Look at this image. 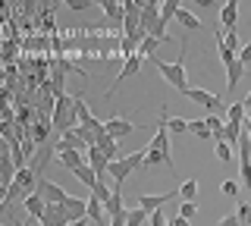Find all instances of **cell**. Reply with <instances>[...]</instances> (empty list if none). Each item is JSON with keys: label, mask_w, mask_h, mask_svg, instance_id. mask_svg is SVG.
Segmentation results:
<instances>
[{"label": "cell", "mask_w": 251, "mask_h": 226, "mask_svg": "<svg viewBox=\"0 0 251 226\" xmlns=\"http://www.w3.org/2000/svg\"><path fill=\"white\" fill-rule=\"evenodd\" d=\"M50 126L57 129V132H73L78 126V120H75V98H69V95H60V98H53V116H50Z\"/></svg>", "instance_id": "6da1fadb"}, {"label": "cell", "mask_w": 251, "mask_h": 226, "mask_svg": "<svg viewBox=\"0 0 251 226\" xmlns=\"http://www.w3.org/2000/svg\"><path fill=\"white\" fill-rule=\"evenodd\" d=\"M154 63H157V69H160V75L167 79V85H170V88H176L179 95L192 88V85H188V75H185V57H179L176 63H170V60H160V57H154Z\"/></svg>", "instance_id": "7a4b0ae2"}, {"label": "cell", "mask_w": 251, "mask_h": 226, "mask_svg": "<svg viewBox=\"0 0 251 226\" xmlns=\"http://www.w3.org/2000/svg\"><path fill=\"white\" fill-rule=\"evenodd\" d=\"M182 95H185L188 100H195V104H198L201 110L217 113V116H223V120H226V110H229V107L223 104V98L210 95V91H204V88H188V91H182Z\"/></svg>", "instance_id": "3957f363"}, {"label": "cell", "mask_w": 251, "mask_h": 226, "mask_svg": "<svg viewBox=\"0 0 251 226\" xmlns=\"http://www.w3.org/2000/svg\"><path fill=\"white\" fill-rule=\"evenodd\" d=\"M38 195L47 201V204H63V201L69 198V192L63 189V185H57V182H50L47 176H38Z\"/></svg>", "instance_id": "277c9868"}, {"label": "cell", "mask_w": 251, "mask_h": 226, "mask_svg": "<svg viewBox=\"0 0 251 226\" xmlns=\"http://www.w3.org/2000/svg\"><path fill=\"white\" fill-rule=\"evenodd\" d=\"M176 195H179V189L163 192V195H145V192H141V195H138V207H145L148 214H154V210H163L170 201H176Z\"/></svg>", "instance_id": "5b68a950"}, {"label": "cell", "mask_w": 251, "mask_h": 226, "mask_svg": "<svg viewBox=\"0 0 251 226\" xmlns=\"http://www.w3.org/2000/svg\"><path fill=\"white\" fill-rule=\"evenodd\" d=\"M138 129H141V126L129 123L126 116H110V120H107V135L116 138V142H120V138H126V135H132V132H138Z\"/></svg>", "instance_id": "8992f818"}, {"label": "cell", "mask_w": 251, "mask_h": 226, "mask_svg": "<svg viewBox=\"0 0 251 226\" xmlns=\"http://www.w3.org/2000/svg\"><path fill=\"white\" fill-rule=\"evenodd\" d=\"M141 63H145V57H141V53H135V57H126V63H123V69H120V73H116V79H113V88H110L107 95H113V91L120 88V85H123L126 79H132V75H135L138 69H141Z\"/></svg>", "instance_id": "52a82bcc"}, {"label": "cell", "mask_w": 251, "mask_h": 226, "mask_svg": "<svg viewBox=\"0 0 251 226\" xmlns=\"http://www.w3.org/2000/svg\"><path fill=\"white\" fill-rule=\"evenodd\" d=\"M160 10H163V3H157V0H145V3H141V28H145L148 35H151V28L160 22Z\"/></svg>", "instance_id": "ba28073f"}, {"label": "cell", "mask_w": 251, "mask_h": 226, "mask_svg": "<svg viewBox=\"0 0 251 226\" xmlns=\"http://www.w3.org/2000/svg\"><path fill=\"white\" fill-rule=\"evenodd\" d=\"M63 210H66L69 223H78V220H88V201H82V198H73V195H69V198L63 201Z\"/></svg>", "instance_id": "9c48e42d"}, {"label": "cell", "mask_w": 251, "mask_h": 226, "mask_svg": "<svg viewBox=\"0 0 251 226\" xmlns=\"http://www.w3.org/2000/svg\"><path fill=\"white\" fill-rule=\"evenodd\" d=\"M22 210L28 214V220H38V223H41V217L47 214V201L35 192V195H28V198H22Z\"/></svg>", "instance_id": "30bf717a"}, {"label": "cell", "mask_w": 251, "mask_h": 226, "mask_svg": "<svg viewBox=\"0 0 251 226\" xmlns=\"http://www.w3.org/2000/svg\"><path fill=\"white\" fill-rule=\"evenodd\" d=\"M100 13L107 16V22H113V25H120L123 28V22H126V6L123 3H116V0H100Z\"/></svg>", "instance_id": "8fae6325"}, {"label": "cell", "mask_w": 251, "mask_h": 226, "mask_svg": "<svg viewBox=\"0 0 251 226\" xmlns=\"http://www.w3.org/2000/svg\"><path fill=\"white\" fill-rule=\"evenodd\" d=\"M132 173H135V163H132L129 157L110 163V176H113V185H126V179H129Z\"/></svg>", "instance_id": "7c38bea8"}, {"label": "cell", "mask_w": 251, "mask_h": 226, "mask_svg": "<svg viewBox=\"0 0 251 226\" xmlns=\"http://www.w3.org/2000/svg\"><path fill=\"white\" fill-rule=\"evenodd\" d=\"M235 19H239V0H226L220 6V25H226V32H235Z\"/></svg>", "instance_id": "4fadbf2b"}, {"label": "cell", "mask_w": 251, "mask_h": 226, "mask_svg": "<svg viewBox=\"0 0 251 226\" xmlns=\"http://www.w3.org/2000/svg\"><path fill=\"white\" fill-rule=\"evenodd\" d=\"M88 167L98 173V179H104V173H110V160L100 148H88Z\"/></svg>", "instance_id": "5bb4252c"}, {"label": "cell", "mask_w": 251, "mask_h": 226, "mask_svg": "<svg viewBox=\"0 0 251 226\" xmlns=\"http://www.w3.org/2000/svg\"><path fill=\"white\" fill-rule=\"evenodd\" d=\"M41 226H69V217L63 204H47V214L41 217Z\"/></svg>", "instance_id": "9a60e30c"}, {"label": "cell", "mask_w": 251, "mask_h": 226, "mask_svg": "<svg viewBox=\"0 0 251 226\" xmlns=\"http://www.w3.org/2000/svg\"><path fill=\"white\" fill-rule=\"evenodd\" d=\"M57 160H60V167L69 170V173H75L78 167H85V163H88L82 151H63V154H57Z\"/></svg>", "instance_id": "2e32d148"}, {"label": "cell", "mask_w": 251, "mask_h": 226, "mask_svg": "<svg viewBox=\"0 0 251 226\" xmlns=\"http://www.w3.org/2000/svg\"><path fill=\"white\" fill-rule=\"evenodd\" d=\"M176 22H179V25L185 28V32H198V28H204L201 16H195V13H192V10H185V6H182V10L176 13Z\"/></svg>", "instance_id": "e0dca14e"}, {"label": "cell", "mask_w": 251, "mask_h": 226, "mask_svg": "<svg viewBox=\"0 0 251 226\" xmlns=\"http://www.w3.org/2000/svg\"><path fill=\"white\" fill-rule=\"evenodd\" d=\"M88 220H91V223H98V226H104V223L110 220V217H107V210H104V201H100V198H94V195L88 198Z\"/></svg>", "instance_id": "ac0fdd59"}, {"label": "cell", "mask_w": 251, "mask_h": 226, "mask_svg": "<svg viewBox=\"0 0 251 226\" xmlns=\"http://www.w3.org/2000/svg\"><path fill=\"white\" fill-rule=\"evenodd\" d=\"M242 75H245V63H242V60H235V63L226 66V91H232L235 85L242 82Z\"/></svg>", "instance_id": "d6986e66"}, {"label": "cell", "mask_w": 251, "mask_h": 226, "mask_svg": "<svg viewBox=\"0 0 251 226\" xmlns=\"http://www.w3.org/2000/svg\"><path fill=\"white\" fill-rule=\"evenodd\" d=\"M245 120H248L245 100H235V104H229V110H226V123H239V126H245Z\"/></svg>", "instance_id": "ffe728a7"}, {"label": "cell", "mask_w": 251, "mask_h": 226, "mask_svg": "<svg viewBox=\"0 0 251 226\" xmlns=\"http://www.w3.org/2000/svg\"><path fill=\"white\" fill-rule=\"evenodd\" d=\"M94 148H100V151L107 154V160H110V163L123 160V157H120V145H116V138H110V135H104V138H100V142L94 145Z\"/></svg>", "instance_id": "44dd1931"}, {"label": "cell", "mask_w": 251, "mask_h": 226, "mask_svg": "<svg viewBox=\"0 0 251 226\" xmlns=\"http://www.w3.org/2000/svg\"><path fill=\"white\" fill-rule=\"evenodd\" d=\"M73 176H75V179H78V182H82V185H88L91 192L98 189V182H100V179H98V173H94V170L88 167V163H85V167H78V170H75Z\"/></svg>", "instance_id": "7402d4cb"}, {"label": "cell", "mask_w": 251, "mask_h": 226, "mask_svg": "<svg viewBox=\"0 0 251 226\" xmlns=\"http://www.w3.org/2000/svg\"><path fill=\"white\" fill-rule=\"evenodd\" d=\"M242 135H245V126H239V123H226V129H223V142L226 145H239Z\"/></svg>", "instance_id": "603a6c76"}, {"label": "cell", "mask_w": 251, "mask_h": 226, "mask_svg": "<svg viewBox=\"0 0 251 226\" xmlns=\"http://www.w3.org/2000/svg\"><path fill=\"white\" fill-rule=\"evenodd\" d=\"M145 223H151V214L145 207H132L129 217H126V226H145Z\"/></svg>", "instance_id": "cb8c5ba5"}, {"label": "cell", "mask_w": 251, "mask_h": 226, "mask_svg": "<svg viewBox=\"0 0 251 226\" xmlns=\"http://www.w3.org/2000/svg\"><path fill=\"white\" fill-rule=\"evenodd\" d=\"M167 129H170V135L176 138V135H185L188 132V123L182 120V116H170V110H167Z\"/></svg>", "instance_id": "d4e9b609"}, {"label": "cell", "mask_w": 251, "mask_h": 226, "mask_svg": "<svg viewBox=\"0 0 251 226\" xmlns=\"http://www.w3.org/2000/svg\"><path fill=\"white\" fill-rule=\"evenodd\" d=\"M195 195H198V182H195V179H185V182L179 185V198H182V201H195Z\"/></svg>", "instance_id": "484cf974"}, {"label": "cell", "mask_w": 251, "mask_h": 226, "mask_svg": "<svg viewBox=\"0 0 251 226\" xmlns=\"http://www.w3.org/2000/svg\"><path fill=\"white\" fill-rule=\"evenodd\" d=\"M188 132L198 135V138H214V132L207 129V123H204V120H192V123H188Z\"/></svg>", "instance_id": "4316f807"}, {"label": "cell", "mask_w": 251, "mask_h": 226, "mask_svg": "<svg viewBox=\"0 0 251 226\" xmlns=\"http://www.w3.org/2000/svg\"><path fill=\"white\" fill-rule=\"evenodd\" d=\"M47 132H50V126L47 123H38V126H31V138H35V145H47Z\"/></svg>", "instance_id": "83f0119b"}, {"label": "cell", "mask_w": 251, "mask_h": 226, "mask_svg": "<svg viewBox=\"0 0 251 226\" xmlns=\"http://www.w3.org/2000/svg\"><path fill=\"white\" fill-rule=\"evenodd\" d=\"M217 38H220V41H223L232 53H242V48H239V35H235V32H226V35H223V32H217Z\"/></svg>", "instance_id": "f1b7e54d"}, {"label": "cell", "mask_w": 251, "mask_h": 226, "mask_svg": "<svg viewBox=\"0 0 251 226\" xmlns=\"http://www.w3.org/2000/svg\"><path fill=\"white\" fill-rule=\"evenodd\" d=\"M94 0H66V10H73V13H82V10H94Z\"/></svg>", "instance_id": "f546056e"}, {"label": "cell", "mask_w": 251, "mask_h": 226, "mask_svg": "<svg viewBox=\"0 0 251 226\" xmlns=\"http://www.w3.org/2000/svg\"><path fill=\"white\" fill-rule=\"evenodd\" d=\"M91 195H94V198H100V201L107 204V201L113 198V189H107V185H104V179H100V182H98V189H94Z\"/></svg>", "instance_id": "4dcf8cb0"}, {"label": "cell", "mask_w": 251, "mask_h": 226, "mask_svg": "<svg viewBox=\"0 0 251 226\" xmlns=\"http://www.w3.org/2000/svg\"><path fill=\"white\" fill-rule=\"evenodd\" d=\"M151 163H167V157H163V151H157V148L148 145V160H145V167H151Z\"/></svg>", "instance_id": "1f68e13d"}, {"label": "cell", "mask_w": 251, "mask_h": 226, "mask_svg": "<svg viewBox=\"0 0 251 226\" xmlns=\"http://www.w3.org/2000/svg\"><path fill=\"white\" fill-rule=\"evenodd\" d=\"M235 217H239V223H242V226H251V204H239Z\"/></svg>", "instance_id": "d6a6232c"}, {"label": "cell", "mask_w": 251, "mask_h": 226, "mask_svg": "<svg viewBox=\"0 0 251 226\" xmlns=\"http://www.w3.org/2000/svg\"><path fill=\"white\" fill-rule=\"evenodd\" d=\"M217 157L223 160V163H229L232 160V148L226 145V142H217Z\"/></svg>", "instance_id": "836d02e7"}, {"label": "cell", "mask_w": 251, "mask_h": 226, "mask_svg": "<svg viewBox=\"0 0 251 226\" xmlns=\"http://www.w3.org/2000/svg\"><path fill=\"white\" fill-rule=\"evenodd\" d=\"M195 214H198V207H195V201H182V207H179V217H185V220H192Z\"/></svg>", "instance_id": "e575fe53"}, {"label": "cell", "mask_w": 251, "mask_h": 226, "mask_svg": "<svg viewBox=\"0 0 251 226\" xmlns=\"http://www.w3.org/2000/svg\"><path fill=\"white\" fill-rule=\"evenodd\" d=\"M220 192L229 195V198H235V195H239V182H235V179H226V182L220 185Z\"/></svg>", "instance_id": "d590c367"}, {"label": "cell", "mask_w": 251, "mask_h": 226, "mask_svg": "<svg viewBox=\"0 0 251 226\" xmlns=\"http://www.w3.org/2000/svg\"><path fill=\"white\" fill-rule=\"evenodd\" d=\"M217 226H242V223H239V217H235V214H226Z\"/></svg>", "instance_id": "8d00e7d4"}, {"label": "cell", "mask_w": 251, "mask_h": 226, "mask_svg": "<svg viewBox=\"0 0 251 226\" xmlns=\"http://www.w3.org/2000/svg\"><path fill=\"white\" fill-rule=\"evenodd\" d=\"M239 60H242V63H245V66H251V44H245V48H242Z\"/></svg>", "instance_id": "74e56055"}, {"label": "cell", "mask_w": 251, "mask_h": 226, "mask_svg": "<svg viewBox=\"0 0 251 226\" xmlns=\"http://www.w3.org/2000/svg\"><path fill=\"white\" fill-rule=\"evenodd\" d=\"M245 107H248V110H251V91H248V98H245Z\"/></svg>", "instance_id": "f35d334b"}, {"label": "cell", "mask_w": 251, "mask_h": 226, "mask_svg": "<svg viewBox=\"0 0 251 226\" xmlns=\"http://www.w3.org/2000/svg\"><path fill=\"white\" fill-rule=\"evenodd\" d=\"M28 223H31V220H28V217H25V220H19V223H16V226H28Z\"/></svg>", "instance_id": "ab89813d"}]
</instances>
